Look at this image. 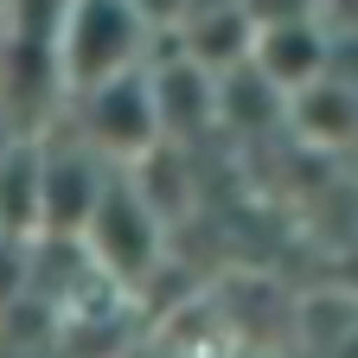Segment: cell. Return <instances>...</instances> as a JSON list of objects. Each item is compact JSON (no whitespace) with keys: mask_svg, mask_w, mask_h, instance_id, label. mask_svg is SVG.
<instances>
[{"mask_svg":"<svg viewBox=\"0 0 358 358\" xmlns=\"http://www.w3.org/2000/svg\"><path fill=\"white\" fill-rule=\"evenodd\" d=\"M148 58H154V26L141 20L134 0H64L52 26V64L64 96L109 83L122 71H141Z\"/></svg>","mask_w":358,"mask_h":358,"instance_id":"cell-1","label":"cell"},{"mask_svg":"<svg viewBox=\"0 0 358 358\" xmlns=\"http://www.w3.org/2000/svg\"><path fill=\"white\" fill-rule=\"evenodd\" d=\"M64 128H71V141H83L103 166H141L160 148V109H154L148 64L64 96Z\"/></svg>","mask_w":358,"mask_h":358,"instance_id":"cell-2","label":"cell"},{"mask_svg":"<svg viewBox=\"0 0 358 358\" xmlns=\"http://www.w3.org/2000/svg\"><path fill=\"white\" fill-rule=\"evenodd\" d=\"M90 256H96L103 275L115 282H141L148 268L160 262V217H154V199L141 192V179H134L128 166H115L103 179L96 205H90V224L77 237Z\"/></svg>","mask_w":358,"mask_h":358,"instance_id":"cell-3","label":"cell"},{"mask_svg":"<svg viewBox=\"0 0 358 358\" xmlns=\"http://www.w3.org/2000/svg\"><path fill=\"white\" fill-rule=\"evenodd\" d=\"M250 71L275 90V96H294L301 83L327 77L333 71V32L320 13H301V20H275V26H256L250 38Z\"/></svg>","mask_w":358,"mask_h":358,"instance_id":"cell-4","label":"cell"},{"mask_svg":"<svg viewBox=\"0 0 358 358\" xmlns=\"http://www.w3.org/2000/svg\"><path fill=\"white\" fill-rule=\"evenodd\" d=\"M282 115L307 134L313 148H339V141L358 134V83L339 77V64H333L327 77H313V83L294 90V96H282Z\"/></svg>","mask_w":358,"mask_h":358,"instance_id":"cell-5","label":"cell"}]
</instances>
